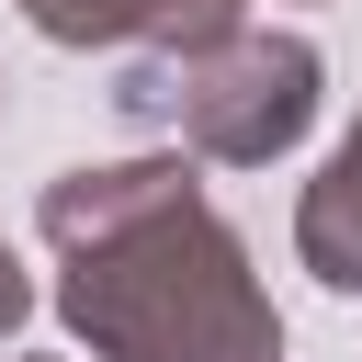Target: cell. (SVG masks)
Masks as SVG:
<instances>
[{"label": "cell", "instance_id": "7a4b0ae2", "mask_svg": "<svg viewBox=\"0 0 362 362\" xmlns=\"http://www.w3.org/2000/svg\"><path fill=\"white\" fill-rule=\"evenodd\" d=\"M317 45L305 34H272V23H215V34H181V45H136V68L113 79V113L136 136H170L181 158H215V170H272L305 124H317Z\"/></svg>", "mask_w": 362, "mask_h": 362}, {"label": "cell", "instance_id": "3957f363", "mask_svg": "<svg viewBox=\"0 0 362 362\" xmlns=\"http://www.w3.org/2000/svg\"><path fill=\"white\" fill-rule=\"evenodd\" d=\"M294 260H305L328 294H362V113H351V136L328 147V170H317L305 204H294Z\"/></svg>", "mask_w": 362, "mask_h": 362}, {"label": "cell", "instance_id": "8992f818", "mask_svg": "<svg viewBox=\"0 0 362 362\" xmlns=\"http://www.w3.org/2000/svg\"><path fill=\"white\" fill-rule=\"evenodd\" d=\"M0 113H11V79H0Z\"/></svg>", "mask_w": 362, "mask_h": 362}, {"label": "cell", "instance_id": "6da1fadb", "mask_svg": "<svg viewBox=\"0 0 362 362\" xmlns=\"http://www.w3.org/2000/svg\"><path fill=\"white\" fill-rule=\"evenodd\" d=\"M34 226L57 249V317L90 339V362H283L249 238L204 204L181 147L57 170Z\"/></svg>", "mask_w": 362, "mask_h": 362}, {"label": "cell", "instance_id": "52a82bcc", "mask_svg": "<svg viewBox=\"0 0 362 362\" xmlns=\"http://www.w3.org/2000/svg\"><path fill=\"white\" fill-rule=\"evenodd\" d=\"M11 362H45V351H11Z\"/></svg>", "mask_w": 362, "mask_h": 362}, {"label": "cell", "instance_id": "5b68a950", "mask_svg": "<svg viewBox=\"0 0 362 362\" xmlns=\"http://www.w3.org/2000/svg\"><path fill=\"white\" fill-rule=\"evenodd\" d=\"M34 317V283H23V260H11V238H0V339Z\"/></svg>", "mask_w": 362, "mask_h": 362}, {"label": "cell", "instance_id": "277c9868", "mask_svg": "<svg viewBox=\"0 0 362 362\" xmlns=\"http://www.w3.org/2000/svg\"><path fill=\"white\" fill-rule=\"evenodd\" d=\"M23 23L45 45H181L238 23V0H23Z\"/></svg>", "mask_w": 362, "mask_h": 362}]
</instances>
